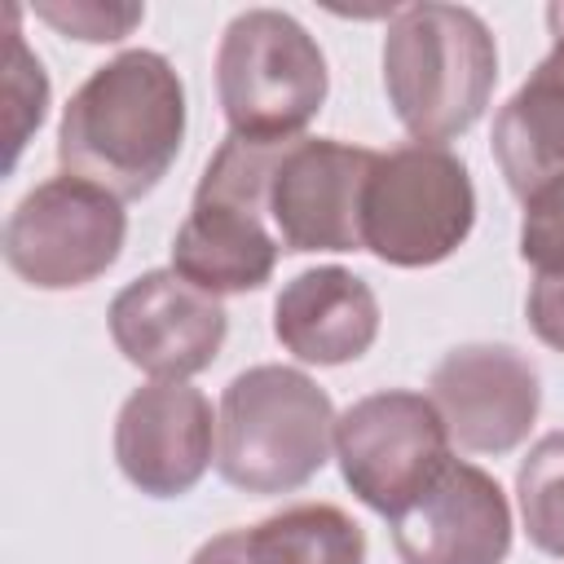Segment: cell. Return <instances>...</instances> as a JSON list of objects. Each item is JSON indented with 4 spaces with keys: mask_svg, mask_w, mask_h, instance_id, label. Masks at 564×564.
Returning <instances> with one entry per match:
<instances>
[{
    "mask_svg": "<svg viewBox=\"0 0 564 564\" xmlns=\"http://www.w3.org/2000/svg\"><path fill=\"white\" fill-rule=\"evenodd\" d=\"M375 150L295 137L269 176V220L282 251H361V189Z\"/></svg>",
    "mask_w": 564,
    "mask_h": 564,
    "instance_id": "9",
    "label": "cell"
},
{
    "mask_svg": "<svg viewBox=\"0 0 564 564\" xmlns=\"http://www.w3.org/2000/svg\"><path fill=\"white\" fill-rule=\"evenodd\" d=\"M520 256L533 269L546 264H564V172L551 176L546 185H538L524 198V216H520Z\"/></svg>",
    "mask_w": 564,
    "mask_h": 564,
    "instance_id": "18",
    "label": "cell"
},
{
    "mask_svg": "<svg viewBox=\"0 0 564 564\" xmlns=\"http://www.w3.org/2000/svg\"><path fill=\"white\" fill-rule=\"evenodd\" d=\"M181 141L185 84L176 66L154 48H128L70 93L57 128V163L128 203L167 176Z\"/></svg>",
    "mask_w": 564,
    "mask_h": 564,
    "instance_id": "1",
    "label": "cell"
},
{
    "mask_svg": "<svg viewBox=\"0 0 564 564\" xmlns=\"http://www.w3.org/2000/svg\"><path fill=\"white\" fill-rule=\"evenodd\" d=\"M9 101H13V159H18V150H22V141H26V132L31 128H40V119H44V106H48V79H44V66H40V57H31V48L22 44V31L18 26H9Z\"/></svg>",
    "mask_w": 564,
    "mask_h": 564,
    "instance_id": "20",
    "label": "cell"
},
{
    "mask_svg": "<svg viewBox=\"0 0 564 564\" xmlns=\"http://www.w3.org/2000/svg\"><path fill=\"white\" fill-rule=\"evenodd\" d=\"M524 533L538 551L564 560V427L546 432L516 471Z\"/></svg>",
    "mask_w": 564,
    "mask_h": 564,
    "instance_id": "17",
    "label": "cell"
},
{
    "mask_svg": "<svg viewBox=\"0 0 564 564\" xmlns=\"http://www.w3.org/2000/svg\"><path fill=\"white\" fill-rule=\"evenodd\" d=\"M335 445V405L295 366H251L229 379L216 414V467L242 494L308 485Z\"/></svg>",
    "mask_w": 564,
    "mask_h": 564,
    "instance_id": "3",
    "label": "cell"
},
{
    "mask_svg": "<svg viewBox=\"0 0 564 564\" xmlns=\"http://www.w3.org/2000/svg\"><path fill=\"white\" fill-rule=\"evenodd\" d=\"M476 225V185L467 163L427 141L375 154L361 189V251L397 269L449 260Z\"/></svg>",
    "mask_w": 564,
    "mask_h": 564,
    "instance_id": "6",
    "label": "cell"
},
{
    "mask_svg": "<svg viewBox=\"0 0 564 564\" xmlns=\"http://www.w3.org/2000/svg\"><path fill=\"white\" fill-rule=\"evenodd\" d=\"M286 145L229 132L207 159L189 216L172 238V269L185 282L212 295H247L273 278L282 242L269 229V176Z\"/></svg>",
    "mask_w": 564,
    "mask_h": 564,
    "instance_id": "4",
    "label": "cell"
},
{
    "mask_svg": "<svg viewBox=\"0 0 564 564\" xmlns=\"http://www.w3.org/2000/svg\"><path fill=\"white\" fill-rule=\"evenodd\" d=\"M524 313H529V326L533 335L564 352V264H546V269H533V282H529V300H524Z\"/></svg>",
    "mask_w": 564,
    "mask_h": 564,
    "instance_id": "21",
    "label": "cell"
},
{
    "mask_svg": "<svg viewBox=\"0 0 564 564\" xmlns=\"http://www.w3.org/2000/svg\"><path fill=\"white\" fill-rule=\"evenodd\" d=\"M278 344L308 366H344L379 339V300L366 278L344 264L295 273L273 300Z\"/></svg>",
    "mask_w": 564,
    "mask_h": 564,
    "instance_id": "14",
    "label": "cell"
},
{
    "mask_svg": "<svg viewBox=\"0 0 564 564\" xmlns=\"http://www.w3.org/2000/svg\"><path fill=\"white\" fill-rule=\"evenodd\" d=\"M546 26H551V31H564V4H551V9H546Z\"/></svg>",
    "mask_w": 564,
    "mask_h": 564,
    "instance_id": "23",
    "label": "cell"
},
{
    "mask_svg": "<svg viewBox=\"0 0 564 564\" xmlns=\"http://www.w3.org/2000/svg\"><path fill=\"white\" fill-rule=\"evenodd\" d=\"M242 564H366L361 524L335 502H295L238 529Z\"/></svg>",
    "mask_w": 564,
    "mask_h": 564,
    "instance_id": "16",
    "label": "cell"
},
{
    "mask_svg": "<svg viewBox=\"0 0 564 564\" xmlns=\"http://www.w3.org/2000/svg\"><path fill=\"white\" fill-rule=\"evenodd\" d=\"M212 401L185 379H154L119 405L115 463L128 476V485L150 498L189 494L212 467Z\"/></svg>",
    "mask_w": 564,
    "mask_h": 564,
    "instance_id": "12",
    "label": "cell"
},
{
    "mask_svg": "<svg viewBox=\"0 0 564 564\" xmlns=\"http://www.w3.org/2000/svg\"><path fill=\"white\" fill-rule=\"evenodd\" d=\"M551 53L494 115V159L507 189L524 203L538 185L564 172V31H551Z\"/></svg>",
    "mask_w": 564,
    "mask_h": 564,
    "instance_id": "15",
    "label": "cell"
},
{
    "mask_svg": "<svg viewBox=\"0 0 564 564\" xmlns=\"http://www.w3.org/2000/svg\"><path fill=\"white\" fill-rule=\"evenodd\" d=\"M392 546L401 564H502L511 502L485 467L449 458L427 494L392 516Z\"/></svg>",
    "mask_w": 564,
    "mask_h": 564,
    "instance_id": "13",
    "label": "cell"
},
{
    "mask_svg": "<svg viewBox=\"0 0 564 564\" xmlns=\"http://www.w3.org/2000/svg\"><path fill=\"white\" fill-rule=\"evenodd\" d=\"M123 203L84 181L48 176L4 220V264L35 291H75L97 282L123 251Z\"/></svg>",
    "mask_w": 564,
    "mask_h": 564,
    "instance_id": "7",
    "label": "cell"
},
{
    "mask_svg": "<svg viewBox=\"0 0 564 564\" xmlns=\"http://www.w3.org/2000/svg\"><path fill=\"white\" fill-rule=\"evenodd\" d=\"M427 388L449 441H458L471 454L516 449L529 436L542 405V379L533 361L511 344L449 348L436 361Z\"/></svg>",
    "mask_w": 564,
    "mask_h": 564,
    "instance_id": "11",
    "label": "cell"
},
{
    "mask_svg": "<svg viewBox=\"0 0 564 564\" xmlns=\"http://www.w3.org/2000/svg\"><path fill=\"white\" fill-rule=\"evenodd\" d=\"M498 84V44L467 4H405L383 35L388 106L414 141L463 137Z\"/></svg>",
    "mask_w": 564,
    "mask_h": 564,
    "instance_id": "2",
    "label": "cell"
},
{
    "mask_svg": "<svg viewBox=\"0 0 564 564\" xmlns=\"http://www.w3.org/2000/svg\"><path fill=\"white\" fill-rule=\"evenodd\" d=\"M35 18H44L62 35H75V40H88V44H115L145 18V9L141 4L70 0V4H35Z\"/></svg>",
    "mask_w": 564,
    "mask_h": 564,
    "instance_id": "19",
    "label": "cell"
},
{
    "mask_svg": "<svg viewBox=\"0 0 564 564\" xmlns=\"http://www.w3.org/2000/svg\"><path fill=\"white\" fill-rule=\"evenodd\" d=\"M330 70L317 40L282 9L238 13L216 48V97L234 137L295 141L326 106Z\"/></svg>",
    "mask_w": 564,
    "mask_h": 564,
    "instance_id": "5",
    "label": "cell"
},
{
    "mask_svg": "<svg viewBox=\"0 0 564 564\" xmlns=\"http://www.w3.org/2000/svg\"><path fill=\"white\" fill-rule=\"evenodd\" d=\"M110 339L137 370L154 379H189L207 370L229 335L220 295L185 282L176 269H150L110 300Z\"/></svg>",
    "mask_w": 564,
    "mask_h": 564,
    "instance_id": "10",
    "label": "cell"
},
{
    "mask_svg": "<svg viewBox=\"0 0 564 564\" xmlns=\"http://www.w3.org/2000/svg\"><path fill=\"white\" fill-rule=\"evenodd\" d=\"M189 564H242V551H238V529H225L216 538H207Z\"/></svg>",
    "mask_w": 564,
    "mask_h": 564,
    "instance_id": "22",
    "label": "cell"
},
{
    "mask_svg": "<svg viewBox=\"0 0 564 564\" xmlns=\"http://www.w3.org/2000/svg\"><path fill=\"white\" fill-rule=\"evenodd\" d=\"M335 458L344 485L379 516H401L449 467V432L432 397L383 388L335 419Z\"/></svg>",
    "mask_w": 564,
    "mask_h": 564,
    "instance_id": "8",
    "label": "cell"
}]
</instances>
